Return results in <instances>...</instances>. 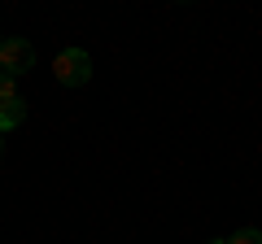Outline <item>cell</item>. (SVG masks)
I'll use <instances>...</instances> for the list:
<instances>
[{
  "mask_svg": "<svg viewBox=\"0 0 262 244\" xmlns=\"http://www.w3.org/2000/svg\"><path fill=\"white\" fill-rule=\"evenodd\" d=\"M53 75L61 87H83L88 79H92V57H88V48H61L53 61Z\"/></svg>",
  "mask_w": 262,
  "mask_h": 244,
  "instance_id": "1",
  "label": "cell"
},
{
  "mask_svg": "<svg viewBox=\"0 0 262 244\" xmlns=\"http://www.w3.org/2000/svg\"><path fill=\"white\" fill-rule=\"evenodd\" d=\"M31 66H35V48H31L27 39L9 35V39H5V48H0V75H9V79H22Z\"/></svg>",
  "mask_w": 262,
  "mask_h": 244,
  "instance_id": "2",
  "label": "cell"
},
{
  "mask_svg": "<svg viewBox=\"0 0 262 244\" xmlns=\"http://www.w3.org/2000/svg\"><path fill=\"white\" fill-rule=\"evenodd\" d=\"M22 118H27V101H9V105H0V135L13 131V127H22Z\"/></svg>",
  "mask_w": 262,
  "mask_h": 244,
  "instance_id": "3",
  "label": "cell"
},
{
  "mask_svg": "<svg viewBox=\"0 0 262 244\" xmlns=\"http://www.w3.org/2000/svg\"><path fill=\"white\" fill-rule=\"evenodd\" d=\"M227 244H262V231L258 227H241L236 235H227Z\"/></svg>",
  "mask_w": 262,
  "mask_h": 244,
  "instance_id": "4",
  "label": "cell"
},
{
  "mask_svg": "<svg viewBox=\"0 0 262 244\" xmlns=\"http://www.w3.org/2000/svg\"><path fill=\"white\" fill-rule=\"evenodd\" d=\"M9 101H18V79L0 75V105H9Z\"/></svg>",
  "mask_w": 262,
  "mask_h": 244,
  "instance_id": "5",
  "label": "cell"
},
{
  "mask_svg": "<svg viewBox=\"0 0 262 244\" xmlns=\"http://www.w3.org/2000/svg\"><path fill=\"white\" fill-rule=\"evenodd\" d=\"M210 244H227V240H210Z\"/></svg>",
  "mask_w": 262,
  "mask_h": 244,
  "instance_id": "6",
  "label": "cell"
},
{
  "mask_svg": "<svg viewBox=\"0 0 262 244\" xmlns=\"http://www.w3.org/2000/svg\"><path fill=\"white\" fill-rule=\"evenodd\" d=\"M0 48H5V35H0Z\"/></svg>",
  "mask_w": 262,
  "mask_h": 244,
  "instance_id": "7",
  "label": "cell"
}]
</instances>
